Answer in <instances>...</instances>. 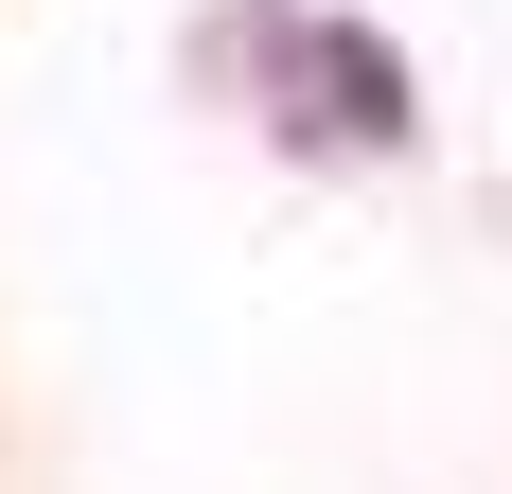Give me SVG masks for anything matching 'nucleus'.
<instances>
[{
	"label": "nucleus",
	"instance_id": "1",
	"mask_svg": "<svg viewBox=\"0 0 512 494\" xmlns=\"http://www.w3.org/2000/svg\"><path fill=\"white\" fill-rule=\"evenodd\" d=\"M212 53H248L265 71V124L301 159H407L424 142V89H407V53L371 36V18H212Z\"/></svg>",
	"mask_w": 512,
	"mask_h": 494
}]
</instances>
